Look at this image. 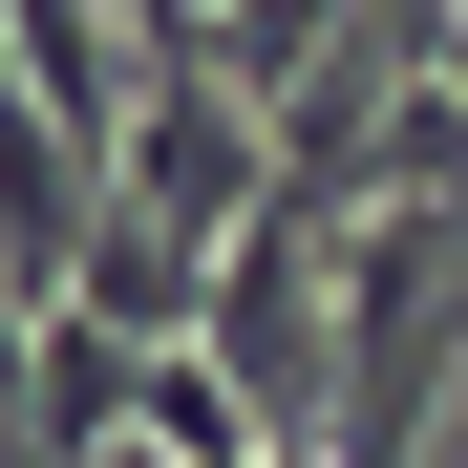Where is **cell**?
<instances>
[{
	"mask_svg": "<svg viewBox=\"0 0 468 468\" xmlns=\"http://www.w3.org/2000/svg\"><path fill=\"white\" fill-rule=\"evenodd\" d=\"M128 426L171 447V468H277V426L234 405V362H213V341H149V383H128Z\"/></svg>",
	"mask_w": 468,
	"mask_h": 468,
	"instance_id": "obj_1",
	"label": "cell"
},
{
	"mask_svg": "<svg viewBox=\"0 0 468 468\" xmlns=\"http://www.w3.org/2000/svg\"><path fill=\"white\" fill-rule=\"evenodd\" d=\"M426 64H447V107H468V22H426Z\"/></svg>",
	"mask_w": 468,
	"mask_h": 468,
	"instance_id": "obj_2",
	"label": "cell"
}]
</instances>
